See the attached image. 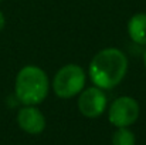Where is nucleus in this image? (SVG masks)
I'll return each instance as SVG.
<instances>
[{
	"label": "nucleus",
	"mask_w": 146,
	"mask_h": 145,
	"mask_svg": "<svg viewBox=\"0 0 146 145\" xmlns=\"http://www.w3.org/2000/svg\"><path fill=\"white\" fill-rule=\"evenodd\" d=\"M128 71V58L119 48L108 47L98 51L92 57L88 76L95 87L111 90L116 87Z\"/></svg>",
	"instance_id": "obj_1"
},
{
	"label": "nucleus",
	"mask_w": 146,
	"mask_h": 145,
	"mask_svg": "<svg viewBox=\"0 0 146 145\" xmlns=\"http://www.w3.org/2000/svg\"><path fill=\"white\" fill-rule=\"evenodd\" d=\"M48 77L46 71L37 65L23 67L16 77V97L24 105H37L43 102L48 94Z\"/></svg>",
	"instance_id": "obj_2"
},
{
	"label": "nucleus",
	"mask_w": 146,
	"mask_h": 145,
	"mask_svg": "<svg viewBox=\"0 0 146 145\" xmlns=\"http://www.w3.org/2000/svg\"><path fill=\"white\" fill-rule=\"evenodd\" d=\"M85 81L87 74L81 65L67 64L57 71L52 80V90L60 98H72L84 90Z\"/></svg>",
	"instance_id": "obj_3"
},
{
	"label": "nucleus",
	"mask_w": 146,
	"mask_h": 145,
	"mask_svg": "<svg viewBox=\"0 0 146 145\" xmlns=\"http://www.w3.org/2000/svg\"><path fill=\"white\" fill-rule=\"evenodd\" d=\"M139 117V104L135 98L128 96L116 98L108 111V118L112 125L116 128L121 127H131L133 122H136Z\"/></svg>",
	"instance_id": "obj_4"
},
{
	"label": "nucleus",
	"mask_w": 146,
	"mask_h": 145,
	"mask_svg": "<svg viewBox=\"0 0 146 145\" xmlns=\"http://www.w3.org/2000/svg\"><path fill=\"white\" fill-rule=\"evenodd\" d=\"M106 96L102 88L90 87L80 93L78 110L87 118H97L106 110Z\"/></svg>",
	"instance_id": "obj_5"
},
{
	"label": "nucleus",
	"mask_w": 146,
	"mask_h": 145,
	"mask_svg": "<svg viewBox=\"0 0 146 145\" xmlns=\"http://www.w3.org/2000/svg\"><path fill=\"white\" fill-rule=\"evenodd\" d=\"M17 124L24 132L37 135L44 131L46 118L41 114V111L34 105H26L17 114Z\"/></svg>",
	"instance_id": "obj_6"
},
{
	"label": "nucleus",
	"mask_w": 146,
	"mask_h": 145,
	"mask_svg": "<svg viewBox=\"0 0 146 145\" xmlns=\"http://www.w3.org/2000/svg\"><path fill=\"white\" fill-rule=\"evenodd\" d=\"M128 34L139 46H146V13H138L129 19Z\"/></svg>",
	"instance_id": "obj_7"
},
{
	"label": "nucleus",
	"mask_w": 146,
	"mask_h": 145,
	"mask_svg": "<svg viewBox=\"0 0 146 145\" xmlns=\"http://www.w3.org/2000/svg\"><path fill=\"white\" fill-rule=\"evenodd\" d=\"M112 145H135V134L128 127H121L112 135Z\"/></svg>",
	"instance_id": "obj_8"
},
{
	"label": "nucleus",
	"mask_w": 146,
	"mask_h": 145,
	"mask_svg": "<svg viewBox=\"0 0 146 145\" xmlns=\"http://www.w3.org/2000/svg\"><path fill=\"white\" fill-rule=\"evenodd\" d=\"M4 23H6V20H4V16H3V13L0 11V31L3 30V27H4Z\"/></svg>",
	"instance_id": "obj_9"
},
{
	"label": "nucleus",
	"mask_w": 146,
	"mask_h": 145,
	"mask_svg": "<svg viewBox=\"0 0 146 145\" xmlns=\"http://www.w3.org/2000/svg\"><path fill=\"white\" fill-rule=\"evenodd\" d=\"M143 64H145V67H146V50H145V53H143Z\"/></svg>",
	"instance_id": "obj_10"
}]
</instances>
